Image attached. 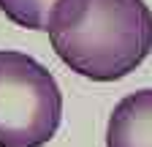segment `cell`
Wrapping results in <instances>:
<instances>
[{
  "instance_id": "1",
  "label": "cell",
  "mask_w": 152,
  "mask_h": 147,
  "mask_svg": "<svg viewBox=\"0 0 152 147\" xmlns=\"http://www.w3.org/2000/svg\"><path fill=\"white\" fill-rule=\"evenodd\" d=\"M46 33L71 71L114 82L149 57L152 11L144 0H57Z\"/></svg>"
},
{
  "instance_id": "2",
  "label": "cell",
  "mask_w": 152,
  "mask_h": 147,
  "mask_svg": "<svg viewBox=\"0 0 152 147\" xmlns=\"http://www.w3.org/2000/svg\"><path fill=\"white\" fill-rule=\"evenodd\" d=\"M63 120L57 79L25 52L0 49V147H44Z\"/></svg>"
},
{
  "instance_id": "3",
  "label": "cell",
  "mask_w": 152,
  "mask_h": 147,
  "mask_svg": "<svg viewBox=\"0 0 152 147\" xmlns=\"http://www.w3.org/2000/svg\"><path fill=\"white\" fill-rule=\"evenodd\" d=\"M106 147H152V87L136 90L114 106Z\"/></svg>"
},
{
  "instance_id": "4",
  "label": "cell",
  "mask_w": 152,
  "mask_h": 147,
  "mask_svg": "<svg viewBox=\"0 0 152 147\" xmlns=\"http://www.w3.org/2000/svg\"><path fill=\"white\" fill-rule=\"evenodd\" d=\"M54 3L57 0H0V11L19 27L46 30Z\"/></svg>"
}]
</instances>
